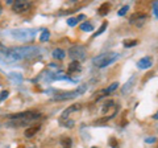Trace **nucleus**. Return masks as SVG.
<instances>
[{
    "mask_svg": "<svg viewBox=\"0 0 158 148\" xmlns=\"http://www.w3.org/2000/svg\"><path fill=\"white\" fill-rule=\"evenodd\" d=\"M153 8H154V16L158 17V2H156L153 4Z\"/></svg>",
    "mask_w": 158,
    "mask_h": 148,
    "instance_id": "a878e982",
    "label": "nucleus"
},
{
    "mask_svg": "<svg viewBox=\"0 0 158 148\" xmlns=\"http://www.w3.org/2000/svg\"><path fill=\"white\" fill-rule=\"evenodd\" d=\"M79 70H81V63H79L78 61H73L70 65H69V67H67V72L70 73V74L77 73V72H79Z\"/></svg>",
    "mask_w": 158,
    "mask_h": 148,
    "instance_id": "ddd939ff",
    "label": "nucleus"
},
{
    "mask_svg": "<svg viewBox=\"0 0 158 148\" xmlns=\"http://www.w3.org/2000/svg\"><path fill=\"white\" fill-rule=\"evenodd\" d=\"M128 11H129V6H124V7H123V8H120V9H118V16H124V15L128 12Z\"/></svg>",
    "mask_w": 158,
    "mask_h": 148,
    "instance_id": "4be33fe9",
    "label": "nucleus"
},
{
    "mask_svg": "<svg viewBox=\"0 0 158 148\" xmlns=\"http://www.w3.org/2000/svg\"><path fill=\"white\" fill-rule=\"evenodd\" d=\"M77 19H78V21L79 20H83V19H85V15H81V16H78Z\"/></svg>",
    "mask_w": 158,
    "mask_h": 148,
    "instance_id": "c756f323",
    "label": "nucleus"
},
{
    "mask_svg": "<svg viewBox=\"0 0 158 148\" xmlns=\"http://www.w3.org/2000/svg\"><path fill=\"white\" fill-rule=\"evenodd\" d=\"M9 78H11V80H13V81H16V80H17V82H21V80H23L21 74H15V73L9 74Z\"/></svg>",
    "mask_w": 158,
    "mask_h": 148,
    "instance_id": "412c9836",
    "label": "nucleus"
},
{
    "mask_svg": "<svg viewBox=\"0 0 158 148\" xmlns=\"http://www.w3.org/2000/svg\"><path fill=\"white\" fill-rule=\"evenodd\" d=\"M34 32L36 31H33V29H16V31L11 32V36L20 41H29L33 38Z\"/></svg>",
    "mask_w": 158,
    "mask_h": 148,
    "instance_id": "7ed1b4c3",
    "label": "nucleus"
},
{
    "mask_svg": "<svg viewBox=\"0 0 158 148\" xmlns=\"http://www.w3.org/2000/svg\"><path fill=\"white\" fill-rule=\"evenodd\" d=\"M86 90V86H83L81 90H75V91H69V93H63V94H59V95H57V97H54L53 98V101H65V99H70V98H75L77 95H79V94H82L83 91Z\"/></svg>",
    "mask_w": 158,
    "mask_h": 148,
    "instance_id": "423d86ee",
    "label": "nucleus"
},
{
    "mask_svg": "<svg viewBox=\"0 0 158 148\" xmlns=\"http://www.w3.org/2000/svg\"><path fill=\"white\" fill-rule=\"evenodd\" d=\"M156 137H146L145 139V143H148V144H152V143H156Z\"/></svg>",
    "mask_w": 158,
    "mask_h": 148,
    "instance_id": "bb28decb",
    "label": "nucleus"
},
{
    "mask_svg": "<svg viewBox=\"0 0 158 148\" xmlns=\"http://www.w3.org/2000/svg\"><path fill=\"white\" fill-rule=\"evenodd\" d=\"M38 131H40V126H32V127L27 128V131L24 132V135H25V137H32L33 135H36Z\"/></svg>",
    "mask_w": 158,
    "mask_h": 148,
    "instance_id": "f8f14e48",
    "label": "nucleus"
},
{
    "mask_svg": "<svg viewBox=\"0 0 158 148\" xmlns=\"http://www.w3.org/2000/svg\"><path fill=\"white\" fill-rule=\"evenodd\" d=\"M106 29H107V23H103L102 28H99V29H98V32H96L95 34H94V37H98V36H100V34H102L103 32H104Z\"/></svg>",
    "mask_w": 158,
    "mask_h": 148,
    "instance_id": "aec40b11",
    "label": "nucleus"
},
{
    "mask_svg": "<svg viewBox=\"0 0 158 148\" xmlns=\"http://www.w3.org/2000/svg\"><path fill=\"white\" fill-rule=\"evenodd\" d=\"M4 56L12 61H19V60H24V58H28L33 56V54L38 53V49L32 48V46H23V48H12V49H4L3 50Z\"/></svg>",
    "mask_w": 158,
    "mask_h": 148,
    "instance_id": "f257e3e1",
    "label": "nucleus"
},
{
    "mask_svg": "<svg viewBox=\"0 0 158 148\" xmlns=\"http://www.w3.org/2000/svg\"><path fill=\"white\" fill-rule=\"evenodd\" d=\"M61 144H62V148H70L71 147V139L70 137H65V139L61 140Z\"/></svg>",
    "mask_w": 158,
    "mask_h": 148,
    "instance_id": "a211bd4d",
    "label": "nucleus"
},
{
    "mask_svg": "<svg viewBox=\"0 0 158 148\" xmlns=\"http://www.w3.org/2000/svg\"><path fill=\"white\" fill-rule=\"evenodd\" d=\"M110 146H112L113 148H117V143H116V140H115V137H112V139L110 140Z\"/></svg>",
    "mask_w": 158,
    "mask_h": 148,
    "instance_id": "cd10ccee",
    "label": "nucleus"
},
{
    "mask_svg": "<svg viewBox=\"0 0 158 148\" xmlns=\"http://www.w3.org/2000/svg\"><path fill=\"white\" fill-rule=\"evenodd\" d=\"M92 148H98V147H92Z\"/></svg>",
    "mask_w": 158,
    "mask_h": 148,
    "instance_id": "72a5a7b5",
    "label": "nucleus"
},
{
    "mask_svg": "<svg viewBox=\"0 0 158 148\" xmlns=\"http://www.w3.org/2000/svg\"><path fill=\"white\" fill-rule=\"evenodd\" d=\"M81 29L82 31H85V32H91L94 29V27H92V24H90V23H83L81 25Z\"/></svg>",
    "mask_w": 158,
    "mask_h": 148,
    "instance_id": "f3484780",
    "label": "nucleus"
},
{
    "mask_svg": "<svg viewBox=\"0 0 158 148\" xmlns=\"http://www.w3.org/2000/svg\"><path fill=\"white\" fill-rule=\"evenodd\" d=\"M8 95H9V93H8L7 90H3L2 93H0V102L6 101V99H7V98H8Z\"/></svg>",
    "mask_w": 158,
    "mask_h": 148,
    "instance_id": "b1692460",
    "label": "nucleus"
},
{
    "mask_svg": "<svg viewBox=\"0 0 158 148\" xmlns=\"http://www.w3.org/2000/svg\"><path fill=\"white\" fill-rule=\"evenodd\" d=\"M7 4H9V6H12V4H13V0H7Z\"/></svg>",
    "mask_w": 158,
    "mask_h": 148,
    "instance_id": "7c9ffc66",
    "label": "nucleus"
},
{
    "mask_svg": "<svg viewBox=\"0 0 158 148\" xmlns=\"http://www.w3.org/2000/svg\"><path fill=\"white\" fill-rule=\"evenodd\" d=\"M111 106H113V102H112V101H108L106 105L103 106V112H107V111L111 108Z\"/></svg>",
    "mask_w": 158,
    "mask_h": 148,
    "instance_id": "393cba45",
    "label": "nucleus"
},
{
    "mask_svg": "<svg viewBox=\"0 0 158 148\" xmlns=\"http://www.w3.org/2000/svg\"><path fill=\"white\" fill-rule=\"evenodd\" d=\"M74 126V122H67L66 123V127H73Z\"/></svg>",
    "mask_w": 158,
    "mask_h": 148,
    "instance_id": "c85d7f7f",
    "label": "nucleus"
},
{
    "mask_svg": "<svg viewBox=\"0 0 158 148\" xmlns=\"http://www.w3.org/2000/svg\"><path fill=\"white\" fill-rule=\"evenodd\" d=\"M117 86H118V83H117V82H113L110 87H107L106 90H103V91H102V94H106V95H107V94H110V93H112V91H115V90H116Z\"/></svg>",
    "mask_w": 158,
    "mask_h": 148,
    "instance_id": "2eb2a0df",
    "label": "nucleus"
},
{
    "mask_svg": "<svg viewBox=\"0 0 158 148\" xmlns=\"http://www.w3.org/2000/svg\"><path fill=\"white\" fill-rule=\"evenodd\" d=\"M118 58H120V54L118 53H103L100 56L94 58L92 62L98 67H106L108 65H111V63H113L115 61H117Z\"/></svg>",
    "mask_w": 158,
    "mask_h": 148,
    "instance_id": "f03ea898",
    "label": "nucleus"
},
{
    "mask_svg": "<svg viewBox=\"0 0 158 148\" xmlns=\"http://www.w3.org/2000/svg\"><path fill=\"white\" fill-rule=\"evenodd\" d=\"M52 56H53L54 60H63V58L66 57V52L63 50V49H61V48H57V49H54L53 50Z\"/></svg>",
    "mask_w": 158,
    "mask_h": 148,
    "instance_id": "9d476101",
    "label": "nucleus"
},
{
    "mask_svg": "<svg viewBox=\"0 0 158 148\" xmlns=\"http://www.w3.org/2000/svg\"><path fill=\"white\" fill-rule=\"evenodd\" d=\"M152 65H153V62H152L150 57H144V58H141V60L137 62V67L138 69H149Z\"/></svg>",
    "mask_w": 158,
    "mask_h": 148,
    "instance_id": "6e6552de",
    "label": "nucleus"
},
{
    "mask_svg": "<svg viewBox=\"0 0 158 148\" xmlns=\"http://www.w3.org/2000/svg\"><path fill=\"white\" fill-rule=\"evenodd\" d=\"M81 110V105H73V106H70L69 108H66L65 111L62 112V119H67V115H70L71 112H75V111H79Z\"/></svg>",
    "mask_w": 158,
    "mask_h": 148,
    "instance_id": "1a4fd4ad",
    "label": "nucleus"
},
{
    "mask_svg": "<svg viewBox=\"0 0 158 148\" xmlns=\"http://www.w3.org/2000/svg\"><path fill=\"white\" fill-rule=\"evenodd\" d=\"M69 57L73 58L74 61H78L79 60H85L86 58V49L85 46H82V45H74L71 46L70 49H69Z\"/></svg>",
    "mask_w": 158,
    "mask_h": 148,
    "instance_id": "20e7f679",
    "label": "nucleus"
},
{
    "mask_svg": "<svg viewBox=\"0 0 158 148\" xmlns=\"http://www.w3.org/2000/svg\"><path fill=\"white\" fill-rule=\"evenodd\" d=\"M153 118H154V119H158V112H156V114L153 115Z\"/></svg>",
    "mask_w": 158,
    "mask_h": 148,
    "instance_id": "2f4dec72",
    "label": "nucleus"
},
{
    "mask_svg": "<svg viewBox=\"0 0 158 148\" xmlns=\"http://www.w3.org/2000/svg\"><path fill=\"white\" fill-rule=\"evenodd\" d=\"M138 44L137 40H125L124 41V46L125 48H132V46H136Z\"/></svg>",
    "mask_w": 158,
    "mask_h": 148,
    "instance_id": "6ab92c4d",
    "label": "nucleus"
},
{
    "mask_svg": "<svg viewBox=\"0 0 158 148\" xmlns=\"http://www.w3.org/2000/svg\"><path fill=\"white\" fill-rule=\"evenodd\" d=\"M49 37H50V32L48 31V29H44L42 33H41V36H40V41L41 42H45L49 40Z\"/></svg>",
    "mask_w": 158,
    "mask_h": 148,
    "instance_id": "dca6fc26",
    "label": "nucleus"
},
{
    "mask_svg": "<svg viewBox=\"0 0 158 148\" xmlns=\"http://www.w3.org/2000/svg\"><path fill=\"white\" fill-rule=\"evenodd\" d=\"M146 19H148L146 15H142V13H136V15H133V16L131 17V24H135L136 27L141 28V27L145 24Z\"/></svg>",
    "mask_w": 158,
    "mask_h": 148,
    "instance_id": "0eeeda50",
    "label": "nucleus"
},
{
    "mask_svg": "<svg viewBox=\"0 0 158 148\" xmlns=\"http://www.w3.org/2000/svg\"><path fill=\"white\" fill-rule=\"evenodd\" d=\"M110 9H111V4L110 3H104L103 6H100V8L98 9V13L100 15V16H106V15L110 12Z\"/></svg>",
    "mask_w": 158,
    "mask_h": 148,
    "instance_id": "4468645a",
    "label": "nucleus"
},
{
    "mask_svg": "<svg viewBox=\"0 0 158 148\" xmlns=\"http://www.w3.org/2000/svg\"><path fill=\"white\" fill-rule=\"evenodd\" d=\"M77 23H78V19H77V17H70V19L67 20L69 27H75V25H77Z\"/></svg>",
    "mask_w": 158,
    "mask_h": 148,
    "instance_id": "5701e85b",
    "label": "nucleus"
},
{
    "mask_svg": "<svg viewBox=\"0 0 158 148\" xmlns=\"http://www.w3.org/2000/svg\"><path fill=\"white\" fill-rule=\"evenodd\" d=\"M0 15H2V4H0Z\"/></svg>",
    "mask_w": 158,
    "mask_h": 148,
    "instance_id": "473e14b6",
    "label": "nucleus"
},
{
    "mask_svg": "<svg viewBox=\"0 0 158 148\" xmlns=\"http://www.w3.org/2000/svg\"><path fill=\"white\" fill-rule=\"evenodd\" d=\"M32 6L31 2H27V0H19V2H15L12 4V9L13 12L16 13H21V12H25L27 9H29Z\"/></svg>",
    "mask_w": 158,
    "mask_h": 148,
    "instance_id": "39448f33",
    "label": "nucleus"
},
{
    "mask_svg": "<svg viewBox=\"0 0 158 148\" xmlns=\"http://www.w3.org/2000/svg\"><path fill=\"white\" fill-rule=\"evenodd\" d=\"M133 83H135V77L129 78V80H128V82L121 87V93H123V94H128V93H129V90H131L132 86H133Z\"/></svg>",
    "mask_w": 158,
    "mask_h": 148,
    "instance_id": "9b49d317",
    "label": "nucleus"
}]
</instances>
